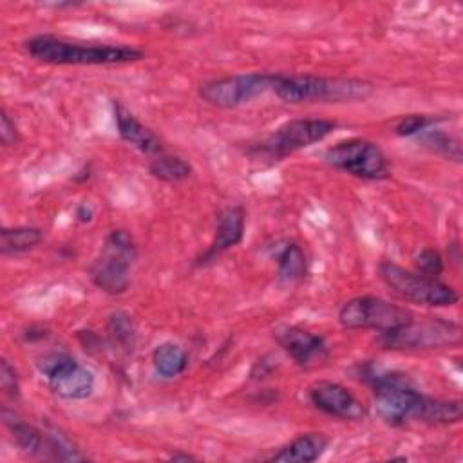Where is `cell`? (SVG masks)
<instances>
[{"label": "cell", "instance_id": "8", "mask_svg": "<svg viewBox=\"0 0 463 463\" xmlns=\"http://www.w3.org/2000/svg\"><path fill=\"white\" fill-rule=\"evenodd\" d=\"M36 367L52 394L61 400H87L96 389L94 373L67 351L52 349L43 353L36 358Z\"/></svg>", "mask_w": 463, "mask_h": 463}, {"label": "cell", "instance_id": "12", "mask_svg": "<svg viewBox=\"0 0 463 463\" xmlns=\"http://www.w3.org/2000/svg\"><path fill=\"white\" fill-rule=\"evenodd\" d=\"M273 338L282 347V351L302 369L322 365L331 356V349L326 338L300 326H279L273 331Z\"/></svg>", "mask_w": 463, "mask_h": 463}, {"label": "cell", "instance_id": "26", "mask_svg": "<svg viewBox=\"0 0 463 463\" xmlns=\"http://www.w3.org/2000/svg\"><path fill=\"white\" fill-rule=\"evenodd\" d=\"M0 387L5 396L13 400L20 398V380H18L16 369L9 364L7 358H2L0 362Z\"/></svg>", "mask_w": 463, "mask_h": 463}, {"label": "cell", "instance_id": "24", "mask_svg": "<svg viewBox=\"0 0 463 463\" xmlns=\"http://www.w3.org/2000/svg\"><path fill=\"white\" fill-rule=\"evenodd\" d=\"M445 119L447 118H443V116H432V114H407V116L400 118V121L394 127V132L400 137H416L423 130L436 127V125L443 123Z\"/></svg>", "mask_w": 463, "mask_h": 463}, {"label": "cell", "instance_id": "14", "mask_svg": "<svg viewBox=\"0 0 463 463\" xmlns=\"http://www.w3.org/2000/svg\"><path fill=\"white\" fill-rule=\"evenodd\" d=\"M246 232V210L241 204H230L217 215V226L208 248L195 259V266L204 268L217 260L224 251L242 242Z\"/></svg>", "mask_w": 463, "mask_h": 463}, {"label": "cell", "instance_id": "23", "mask_svg": "<svg viewBox=\"0 0 463 463\" xmlns=\"http://www.w3.org/2000/svg\"><path fill=\"white\" fill-rule=\"evenodd\" d=\"M418 141L427 146L430 152L454 161V163H461V141L443 130L436 127H430L427 130H423L420 136H416Z\"/></svg>", "mask_w": 463, "mask_h": 463}, {"label": "cell", "instance_id": "21", "mask_svg": "<svg viewBox=\"0 0 463 463\" xmlns=\"http://www.w3.org/2000/svg\"><path fill=\"white\" fill-rule=\"evenodd\" d=\"M152 365L163 378H174L188 367V353L175 342H163L152 351Z\"/></svg>", "mask_w": 463, "mask_h": 463}, {"label": "cell", "instance_id": "18", "mask_svg": "<svg viewBox=\"0 0 463 463\" xmlns=\"http://www.w3.org/2000/svg\"><path fill=\"white\" fill-rule=\"evenodd\" d=\"M277 264V282L293 286L307 275V259L302 246L295 241H282L273 248Z\"/></svg>", "mask_w": 463, "mask_h": 463}, {"label": "cell", "instance_id": "13", "mask_svg": "<svg viewBox=\"0 0 463 463\" xmlns=\"http://www.w3.org/2000/svg\"><path fill=\"white\" fill-rule=\"evenodd\" d=\"M307 398L320 412L345 420L362 421L367 418V407L342 383L331 380H317L307 387Z\"/></svg>", "mask_w": 463, "mask_h": 463}, {"label": "cell", "instance_id": "3", "mask_svg": "<svg viewBox=\"0 0 463 463\" xmlns=\"http://www.w3.org/2000/svg\"><path fill=\"white\" fill-rule=\"evenodd\" d=\"M374 85L362 78L320 76V74H282L277 72L273 94L286 103H351L364 101Z\"/></svg>", "mask_w": 463, "mask_h": 463}, {"label": "cell", "instance_id": "6", "mask_svg": "<svg viewBox=\"0 0 463 463\" xmlns=\"http://www.w3.org/2000/svg\"><path fill=\"white\" fill-rule=\"evenodd\" d=\"M378 275L394 295L407 302L430 307H447L459 300L458 291L439 277L407 269L392 260H382L378 264Z\"/></svg>", "mask_w": 463, "mask_h": 463}, {"label": "cell", "instance_id": "27", "mask_svg": "<svg viewBox=\"0 0 463 463\" xmlns=\"http://www.w3.org/2000/svg\"><path fill=\"white\" fill-rule=\"evenodd\" d=\"M0 141L4 146H16L20 143V130L5 109L0 112Z\"/></svg>", "mask_w": 463, "mask_h": 463}, {"label": "cell", "instance_id": "7", "mask_svg": "<svg viewBox=\"0 0 463 463\" xmlns=\"http://www.w3.org/2000/svg\"><path fill=\"white\" fill-rule=\"evenodd\" d=\"M461 342V326L454 320L441 317L412 318L409 324L378 333V344L383 349L394 351H421V349H439L449 345H458Z\"/></svg>", "mask_w": 463, "mask_h": 463}, {"label": "cell", "instance_id": "28", "mask_svg": "<svg viewBox=\"0 0 463 463\" xmlns=\"http://www.w3.org/2000/svg\"><path fill=\"white\" fill-rule=\"evenodd\" d=\"M74 215H76V221H80V222H90L92 217H94V210H92L90 204L81 203V204L76 206Z\"/></svg>", "mask_w": 463, "mask_h": 463}, {"label": "cell", "instance_id": "2", "mask_svg": "<svg viewBox=\"0 0 463 463\" xmlns=\"http://www.w3.org/2000/svg\"><path fill=\"white\" fill-rule=\"evenodd\" d=\"M24 49L36 61L49 65H121L145 58V52L132 45L78 42L56 34L31 36Z\"/></svg>", "mask_w": 463, "mask_h": 463}, {"label": "cell", "instance_id": "11", "mask_svg": "<svg viewBox=\"0 0 463 463\" xmlns=\"http://www.w3.org/2000/svg\"><path fill=\"white\" fill-rule=\"evenodd\" d=\"M277 72H241L212 78L199 85V98L217 109H237L273 92Z\"/></svg>", "mask_w": 463, "mask_h": 463}, {"label": "cell", "instance_id": "29", "mask_svg": "<svg viewBox=\"0 0 463 463\" xmlns=\"http://www.w3.org/2000/svg\"><path fill=\"white\" fill-rule=\"evenodd\" d=\"M168 458H170L172 461H190V459H197L195 456L186 454V452H172Z\"/></svg>", "mask_w": 463, "mask_h": 463}, {"label": "cell", "instance_id": "20", "mask_svg": "<svg viewBox=\"0 0 463 463\" xmlns=\"http://www.w3.org/2000/svg\"><path fill=\"white\" fill-rule=\"evenodd\" d=\"M107 338H109L110 347H114V351H118L125 356H130L134 353L137 335H136V327H134V322L128 313L118 309L109 315Z\"/></svg>", "mask_w": 463, "mask_h": 463}, {"label": "cell", "instance_id": "17", "mask_svg": "<svg viewBox=\"0 0 463 463\" xmlns=\"http://www.w3.org/2000/svg\"><path fill=\"white\" fill-rule=\"evenodd\" d=\"M327 445H329V438L326 434L302 432L297 438H293L289 443L282 445L266 459L277 461V463H311V461H317L326 452Z\"/></svg>", "mask_w": 463, "mask_h": 463}, {"label": "cell", "instance_id": "1", "mask_svg": "<svg viewBox=\"0 0 463 463\" xmlns=\"http://www.w3.org/2000/svg\"><path fill=\"white\" fill-rule=\"evenodd\" d=\"M360 378L373 389L376 416L391 427H402L409 421L449 425L458 423L463 416L461 400L427 396L403 373L387 371L367 362L360 365Z\"/></svg>", "mask_w": 463, "mask_h": 463}, {"label": "cell", "instance_id": "25", "mask_svg": "<svg viewBox=\"0 0 463 463\" xmlns=\"http://www.w3.org/2000/svg\"><path fill=\"white\" fill-rule=\"evenodd\" d=\"M414 268L430 277H439L445 269L443 255L434 248H423L414 255Z\"/></svg>", "mask_w": 463, "mask_h": 463}, {"label": "cell", "instance_id": "9", "mask_svg": "<svg viewBox=\"0 0 463 463\" xmlns=\"http://www.w3.org/2000/svg\"><path fill=\"white\" fill-rule=\"evenodd\" d=\"M324 161L362 181H383L391 175L383 150L365 137H349L326 148Z\"/></svg>", "mask_w": 463, "mask_h": 463}, {"label": "cell", "instance_id": "10", "mask_svg": "<svg viewBox=\"0 0 463 463\" xmlns=\"http://www.w3.org/2000/svg\"><path fill=\"white\" fill-rule=\"evenodd\" d=\"M338 322L345 329H373L378 333L394 331L414 318L403 306L392 304L376 295H358L338 307Z\"/></svg>", "mask_w": 463, "mask_h": 463}, {"label": "cell", "instance_id": "19", "mask_svg": "<svg viewBox=\"0 0 463 463\" xmlns=\"http://www.w3.org/2000/svg\"><path fill=\"white\" fill-rule=\"evenodd\" d=\"M42 241L43 232L38 226H4L0 230V251L4 257L27 253Z\"/></svg>", "mask_w": 463, "mask_h": 463}, {"label": "cell", "instance_id": "5", "mask_svg": "<svg viewBox=\"0 0 463 463\" xmlns=\"http://www.w3.org/2000/svg\"><path fill=\"white\" fill-rule=\"evenodd\" d=\"M338 123L327 118H297L284 121L259 143L248 146V154L255 159L282 161L288 156L324 141L336 130Z\"/></svg>", "mask_w": 463, "mask_h": 463}, {"label": "cell", "instance_id": "4", "mask_svg": "<svg viewBox=\"0 0 463 463\" xmlns=\"http://www.w3.org/2000/svg\"><path fill=\"white\" fill-rule=\"evenodd\" d=\"M137 259V246L130 232L110 230L98 257L89 266L90 282L107 295H121L130 286L132 264Z\"/></svg>", "mask_w": 463, "mask_h": 463}, {"label": "cell", "instance_id": "22", "mask_svg": "<svg viewBox=\"0 0 463 463\" xmlns=\"http://www.w3.org/2000/svg\"><path fill=\"white\" fill-rule=\"evenodd\" d=\"M148 174L163 183H181L192 175V165L177 154L161 152L150 157Z\"/></svg>", "mask_w": 463, "mask_h": 463}, {"label": "cell", "instance_id": "15", "mask_svg": "<svg viewBox=\"0 0 463 463\" xmlns=\"http://www.w3.org/2000/svg\"><path fill=\"white\" fill-rule=\"evenodd\" d=\"M112 114L118 134L125 143L150 157L165 152L159 136L152 128L143 125L119 99H112Z\"/></svg>", "mask_w": 463, "mask_h": 463}, {"label": "cell", "instance_id": "16", "mask_svg": "<svg viewBox=\"0 0 463 463\" xmlns=\"http://www.w3.org/2000/svg\"><path fill=\"white\" fill-rule=\"evenodd\" d=\"M2 421L9 430L14 445L31 458H47V430L36 425H31L18 418L14 411L4 407L2 409Z\"/></svg>", "mask_w": 463, "mask_h": 463}]
</instances>
